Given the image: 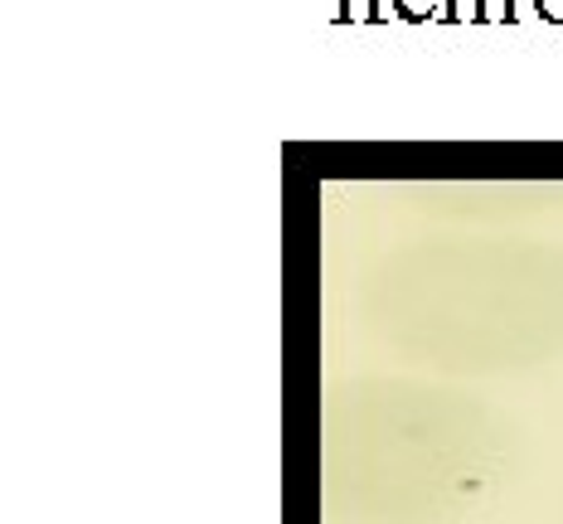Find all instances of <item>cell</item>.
Here are the masks:
<instances>
[{
	"label": "cell",
	"mask_w": 563,
	"mask_h": 524,
	"mask_svg": "<svg viewBox=\"0 0 563 524\" xmlns=\"http://www.w3.org/2000/svg\"><path fill=\"white\" fill-rule=\"evenodd\" d=\"M452 20H456V25H476V20H481V0H452Z\"/></svg>",
	"instance_id": "277c9868"
},
{
	"label": "cell",
	"mask_w": 563,
	"mask_h": 524,
	"mask_svg": "<svg viewBox=\"0 0 563 524\" xmlns=\"http://www.w3.org/2000/svg\"><path fill=\"white\" fill-rule=\"evenodd\" d=\"M374 5H379V0H340V20H350V25L374 20Z\"/></svg>",
	"instance_id": "3957f363"
},
{
	"label": "cell",
	"mask_w": 563,
	"mask_h": 524,
	"mask_svg": "<svg viewBox=\"0 0 563 524\" xmlns=\"http://www.w3.org/2000/svg\"><path fill=\"white\" fill-rule=\"evenodd\" d=\"M394 10H398V20H408V25H418V20H432L438 15V0H394Z\"/></svg>",
	"instance_id": "6da1fadb"
},
{
	"label": "cell",
	"mask_w": 563,
	"mask_h": 524,
	"mask_svg": "<svg viewBox=\"0 0 563 524\" xmlns=\"http://www.w3.org/2000/svg\"><path fill=\"white\" fill-rule=\"evenodd\" d=\"M539 20H549V25H563V0H534Z\"/></svg>",
	"instance_id": "5b68a950"
},
{
	"label": "cell",
	"mask_w": 563,
	"mask_h": 524,
	"mask_svg": "<svg viewBox=\"0 0 563 524\" xmlns=\"http://www.w3.org/2000/svg\"><path fill=\"white\" fill-rule=\"evenodd\" d=\"M481 20H496V25H515V0H481Z\"/></svg>",
	"instance_id": "7a4b0ae2"
}]
</instances>
